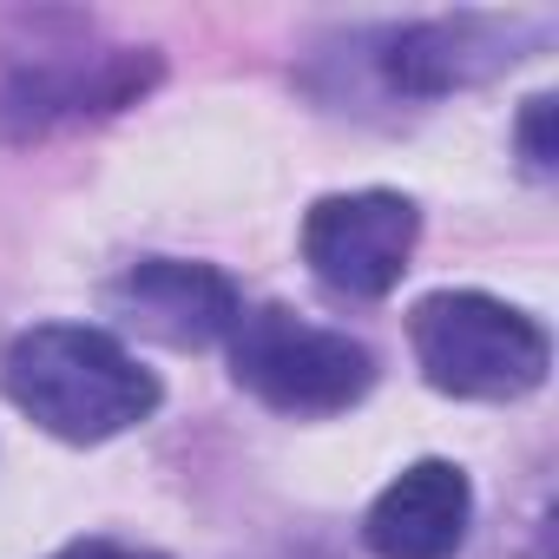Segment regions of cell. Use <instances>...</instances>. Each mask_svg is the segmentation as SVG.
<instances>
[{
	"label": "cell",
	"mask_w": 559,
	"mask_h": 559,
	"mask_svg": "<svg viewBox=\"0 0 559 559\" xmlns=\"http://www.w3.org/2000/svg\"><path fill=\"white\" fill-rule=\"evenodd\" d=\"M421 211L408 191H330L304 211V263L336 304H382L408 276Z\"/></svg>",
	"instance_id": "6"
},
{
	"label": "cell",
	"mask_w": 559,
	"mask_h": 559,
	"mask_svg": "<svg viewBox=\"0 0 559 559\" xmlns=\"http://www.w3.org/2000/svg\"><path fill=\"white\" fill-rule=\"evenodd\" d=\"M520 158H526L533 178H552V165H559V145H552V93H533L520 106Z\"/></svg>",
	"instance_id": "9"
},
{
	"label": "cell",
	"mask_w": 559,
	"mask_h": 559,
	"mask_svg": "<svg viewBox=\"0 0 559 559\" xmlns=\"http://www.w3.org/2000/svg\"><path fill=\"white\" fill-rule=\"evenodd\" d=\"M474 533V480L461 461H408L362 513V546L376 559H461Z\"/></svg>",
	"instance_id": "8"
},
{
	"label": "cell",
	"mask_w": 559,
	"mask_h": 559,
	"mask_svg": "<svg viewBox=\"0 0 559 559\" xmlns=\"http://www.w3.org/2000/svg\"><path fill=\"white\" fill-rule=\"evenodd\" d=\"M47 559H171V552H158V546H132V539H106V533H86V539H67V546L47 552Z\"/></svg>",
	"instance_id": "10"
},
{
	"label": "cell",
	"mask_w": 559,
	"mask_h": 559,
	"mask_svg": "<svg viewBox=\"0 0 559 559\" xmlns=\"http://www.w3.org/2000/svg\"><path fill=\"white\" fill-rule=\"evenodd\" d=\"M106 317L165 349H211L237 330L243 290L230 284V270L198 257H139L106 284Z\"/></svg>",
	"instance_id": "7"
},
{
	"label": "cell",
	"mask_w": 559,
	"mask_h": 559,
	"mask_svg": "<svg viewBox=\"0 0 559 559\" xmlns=\"http://www.w3.org/2000/svg\"><path fill=\"white\" fill-rule=\"evenodd\" d=\"M8 402L67 448H99L158 415L165 382L99 323H34L0 356Z\"/></svg>",
	"instance_id": "3"
},
{
	"label": "cell",
	"mask_w": 559,
	"mask_h": 559,
	"mask_svg": "<svg viewBox=\"0 0 559 559\" xmlns=\"http://www.w3.org/2000/svg\"><path fill=\"white\" fill-rule=\"evenodd\" d=\"M165 80L158 47L112 40L80 8L0 14V145H40L67 126L112 119Z\"/></svg>",
	"instance_id": "2"
},
{
	"label": "cell",
	"mask_w": 559,
	"mask_h": 559,
	"mask_svg": "<svg viewBox=\"0 0 559 559\" xmlns=\"http://www.w3.org/2000/svg\"><path fill=\"white\" fill-rule=\"evenodd\" d=\"M230 343V376L243 395L290 421H323L356 408L376 389V349L349 330L310 323L290 304H257L237 317Z\"/></svg>",
	"instance_id": "5"
},
{
	"label": "cell",
	"mask_w": 559,
	"mask_h": 559,
	"mask_svg": "<svg viewBox=\"0 0 559 559\" xmlns=\"http://www.w3.org/2000/svg\"><path fill=\"white\" fill-rule=\"evenodd\" d=\"M408 349L421 382L454 402H520L552 369L546 323L487 290H428L408 310Z\"/></svg>",
	"instance_id": "4"
},
{
	"label": "cell",
	"mask_w": 559,
	"mask_h": 559,
	"mask_svg": "<svg viewBox=\"0 0 559 559\" xmlns=\"http://www.w3.org/2000/svg\"><path fill=\"white\" fill-rule=\"evenodd\" d=\"M552 40L539 14H428V21H369L310 47L304 86L330 112H408L454 93H474L513 73Z\"/></svg>",
	"instance_id": "1"
}]
</instances>
